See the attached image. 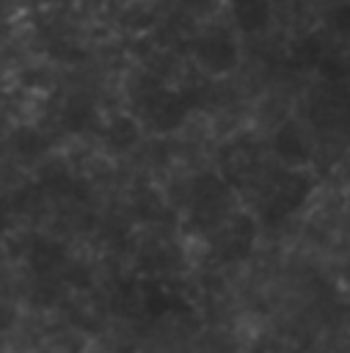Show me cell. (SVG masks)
<instances>
[{
	"label": "cell",
	"mask_w": 350,
	"mask_h": 353,
	"mask_svg": "<svg viewBox=\"0 0 350 353\" xmlns=\"http://www.w3.org/2000/svg\"><path fill=\"white\" fill-rule=\"evenodd\" d=\"M196 58L204 69L209 72H226L234 58H237V50H234V41L226 36V33H209V36H201L196 41Z\"/></svg>",
	"instance_id": "obj_1"
},
{
	"label": "cell",
	"mask_w": 350,
	"mask_h": 353,
	"mask_svg": "<svg viewBox=\"0 0 350 353\" xmlns=\"http://www.w3.org/2000/svg\"><path fill=\"white\" fill-rule=\"evenodd\" d=\"M231 17L243 30H259L267 25L270 3L267 0H231Z\"/></svg>",
	"instance_id": "obj_2"
}]
</instances>
